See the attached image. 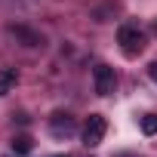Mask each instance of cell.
I'll return each instance as SVG.
<instances>
[{"label": "cell", "mask_w": 157, "mask_h": 157, "mask_svg": "<svg viewBox=\"0 0 157 157\" xmlns=\"http://www.w3.org/2000/svg\"><path fill=\"white\" fill-rule=\"evenodd\" d=\"M117 43H120V49H123L126 56H139V52L145 49V34H142L139 28H132V25H123V28L117 31Z\"/></svg>", "instance_id": "cell-1"}, {"label": "cell", "mask_w": 157, "mask_h": 157, "mask_svg": "<svg viewBox=\"0 0 157 157\" xmlns=\"http://www.w3.org/2000/svg\"><path fill=\"white\" fill-rule=\"evenodd\" d=\"M105 129H108L105 117H102V114H90V117H86V123H83V145H86V148H96V145H102V139H105Z\"/></svg>", "instance_id": "cell-2"}, {"label": "cell", "mask_w": 157, "mask_h": 157, "mask_svg": "<svg viewBox=\"0 0 157 157\" xmlns=\"http://www.w3.org/2000/svg\"><path fill=\"white\" fill-rule=\"evenodd\" d=\"M74 129H77V120H74L68 111H56V114L49 117V132H52L56 139H68Z\"/></svg>", "instance_id": "cell-3"}, {"label": "cell", "mask_w": 157, "mask_h": 157, "mask_svg": "<svg viewBox=\"0 0 157 157\" xmlns=\"http://www.w3.org/2000/svg\"><path fill=\"white\" fill-rule=\"evenodd\" d=\"M93 83H96V93H99V96H111V93H114V68L99 65V68L93 71Z\"/></svg>", "instance_id": "cell-4"}, {"label": "cell", "mask_w": 157, "mask_h": 157, "mask_svg": "<svg viewBox=\"0 0 157 157\" xmlns=\"http://www.w3.org/2000/svg\"><path fill=\"white\" fill-rule=\"evenodd\" d=\"M10 34H16L25 46H40V34H37V31H31V28H25V25H13V28H10Z\"/></svg>", "instance_id": "cell-5"}, {"label": "cell", "mask_w": 157, "mask_h": 157, "mask_svg": "<svg viewBox=\"0 0 157 157\" xmlns=\"http://www.w3.org/2000/svg\"><path fill=\"white\" fill-rule=\"evenodd\" d=\"M16 80H19L16 68H3V71H0V96H6V93L16 86Z\"/></svg>", "instance_id": "cell-6"}, {"label": "cell", "mask_w": 157, "mask_h": 157, "mask_svg": "<svg viewBox=\"0 0 157 157\" xmlns=\"http://www.w3.org/2000/svg\"><path fill=\"white\" fill-rule=\"evenodd\" d=\"M31 148H34V145H31L28 136H16V139H13V151H16V154H28Z\"/></svg>", "instance_id": "cell-7"}, {"label": "cell", "mask_w": 157, "mask_h": 157, "mask_svg": "<svg viewBox=\"0 0 157 157\" xmlns=\"http://www.w3.org/2000/svg\"><path fill=\"white\" fill-rule=\"evenodd\" d=\"M142 132L145 136H154L157 132V114H145L142 117Z\"/></svg>", "instance_id": "cell-8"}, {"label": "cell", "mask_w": 157, "mask_h": 157, "mask_svg": "<svg viewBox=\"0 0 157 157\" xmlns=\"http://www.w3.org/2000/svg\"><path fill=\"white\" fill-rule=\"evenodd\" d=\"M148 74H151V80L157 83V62H151V65H148Z\"/></svg>", "instance_id": "cell-9"}, {"label": "cell", "mask_w": 157, "mask_h": 157, "mask_svg": "<svg viewBox=\"0 0 157 157\" xmlns=\"http://www.w3.org/2000/svg\"><path fill=\"white\" fill-rule=\"evenodd\" d=\"M52 157H68V154H52Z\"/></svg>", "instance_id": "cell-10"}]
</instances>
